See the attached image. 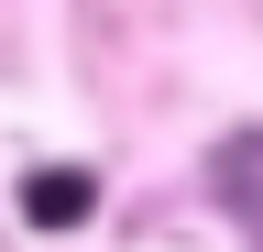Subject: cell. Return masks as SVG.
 Here are the masks:
<instances>
[{
	"label": "cell",
	"mask_w": 263,
	"mask_h": 252,
	"mask_svg": "<svg viewBox=\"0 0 263 252\" xmlns=\"http://www.w3.org/2000/svg\"><path fill=\"white\" fill-rule=\"evenodd\" d=\"M209 198L230 208V230L263 252V132H230V143L209 153Z\"/></svg>",
	"instance_id": "obj_1"
},
{
	"label": "cell",
	"mask_w": 263,
	"mask_h": 252,
	"mask_svg": "<svg viewBox=\"0 0 263 252\" xmlns=\"http://www.w3.org/2000/svg\"><path fill=\"white\" fill-rule=\"evenodd\" d=\"M22 208H33V230H66V219H88V176H66V165H55V176H33V198H22Z\"/></svg>",
	"instance_id": "obj_2"
}]
</instances>
